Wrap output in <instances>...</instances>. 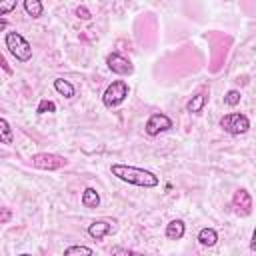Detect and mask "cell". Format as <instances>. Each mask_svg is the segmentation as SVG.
Here are the masks:
<instances>
[{
    "label": "cell",
    "mask_w": 256,
    "mask_h": 256,
    "mask_svg": "<svg viewBox=\"0 0 256 256\" xmlns=\"http://www.w3.org/2000/svg\"><path fill=\"white\" fill-rule=\"evenodd\" d=\"M80 202H82V206H84V208H88V210L98 208V206H100V194H98V190H96V188H92V186L84 188Z\"/></svg>",
    "instance_id": "obj_12"
},
{
    "label": "cell",
    "mask_w": 256,
    "mask_h": 256,
    "mask_svg": "<svg viewBox=\"0 0 256 256\" xmlns=\"http://www.w3.org/2000/svg\"><path fill=\"white\" fill-rule=\"evenodd\" d=\"M54 90L60 96H64V98H74V94H76V88L72 86V82L70 80H64V78H56L54 80Z\"/></svg>",
    "instance_id": "obj_14"
},
{
    "label": "cell",
    "mask_w": 256,
    "mask_h": 256,
    "mask_svg": "<svg viewBox=\"0 0 256 256\" xmlns=\"http://www.w3.org/2000/svg\"><path fill=\"white\" fill-rule=\"evenodd\" d=\"M0 142L10 146L14 142V132H12V126L6 118H0Z\"/></svg>",
    "instance_id": "obj_16"
},
{
    "label": "cell",
    "mask_w": 256,
    "mask_h": 256,
    "mask_svg": "<svg viewBox=\"0 0 256 256\" xmlns=\"http://www.w3.org/2000/svg\"><path fill=\"white\" fill-rule=\"evenodd\" d=\"M250 250L256 252V228L252 230V236H250Z\"/></svg>",
    "instance_id": "obj_23"
},
{
    "label": "cell",
    "mask_w": 256,
    "mask_h": 256,
    "mask_svg": "<svg viewBox=\"0 0 256 256\" xmlns=\"http://www.w3.org/2000/svg\"><path fill=\"white\" fill-rule=\"evenodd\" d=\"M4 46L6 50L18 60V62H30L32 60V44L16 30H10L4 34Z\"/></svg>",
    "instance_id": "obj_2"
},
{
    "label": "cell",
    "mask_w": 256,
    "mask_h": 256,
    "mask_svg": "<svg viewBox=\"0 0 256 256\" xmlns=\"http://www.w3.org/2000/svg\"><path fill=\"white\" fill-rule=\"evenodd\" d=\"M232 210L240 218H246L252 214V196L246 188H238L232 194Z\"/></svg>",
    "instance_id": "obj_7"
},
{
    "label": "cell",
    "mask_w": 256,
    "mask_h": 256,
    "mask_svg": "<svg viewBox=\"0 0 256 256\" xmlns=\"http://www.w3.org/2000/svg\"><path fill=\"white\" fill-rule=\"evenodd\" d=\"M76 16H78L80 20H90V18H92V12H90L86 6H78V8H76Z\"/></svg>",
    "instance_id": "obj_21"
},
{
    "label": "cell",
    "mask_w": 256,
    "mask_h": 256,
    "mask_svg": "<svg viewBox=\"0 0 256 256\" xmlns=\"http://www.w3.org/2000/svg\"><path fill=\"white\" fill-rule=\"evenodd\" d=\"M16 4L18 0H0V16H6L12 10H16Z\"/></svg>",
    "instance_id": "obj_20"
},
{
    "label": "cell",
    "mask_w": 256,
    "mask_h": 256,
    "mask_svg": "<svg viewBox=\"0 0 256 256\" xmlns=\"http://www.w3.org/2000/svg\"><path fill=\"white\" fill-rule=\"evenodd\" d=\"M2 66H4V70H6L8 74H12V70H10V66H8V62H6L4 58H2Z\"/></svg>",
    "instance_id": "obj_25"
},
{
    "label": "cell",
    "mask_w": 256,
    "mask_h": 256,
    "mask_svg": "<svg viewBox=\"0 0 256 256\" xmlns=\"http://www.w3.org/2000/svg\"><path fill=\"white\" fill-rule=\"evenodd\" d=\"M106 66H108L114 74H118V76H130V74L134 72L132 62H130L126 56H122L120 52H110V54L106 56Z\"/></svg>",
    "instance_id": "obj_8"
},
{
    "label": "cell",
    "mask_w": 256,
    "mask_h": 256,
    "mask_svg": "<svg viewBox=\"0 0 256 256\" xmlns=\"http://www.w3.org/2000/svg\"><path fill=\"white\" fill-rule=\"evenodd\" d=\"M128 94H130L128 82H124V80H114V82H110V84L106 86V90H104V94H102V104H104L106 108H116V106H120V104L128 98Z\"/></svg>",
    "instance_id": "obj_4"
},
{
    "label": "cell",
    "mask_w": 256,
    "mask_h": 256,
    "mask_svg": "<svg viewBox=\"0 0 256 256\" xmlns=\"http://www.w3.org/2000/svg\"><path fill=\"white\" fill-rule=\"evenodd\" d=\"M110 254H132V250H124V248H112Z\"/></svg>",
    "instance_id": "obj_24"
},
{
    "label": "cell",
    "mask_w": 256,
    "mask_h": 256,
    "mask_svg": "<svg viewBox=\"0 0 256 256\" xmlns=\"http://www.w3.org/2000/svg\"><path fill=\"white\" fill-rule=\"evenodd\" d=\"M86 232H88L90 238L102 240V238H106L108 234L116 232V222H110V220H94V222L88 224Z\"/></svg>",
    "instance_id": "obj_9"
},
{
    "label": "cell",
    "mask_w": 256,
    "mask_h": 256,
    "mask_svg": "<svg viewBox=\"0 0 256 256\" xmlns=\"http://www.w3.org/2000/svg\"><path fill=\"white\" fill-rule=\"evenodd\" d=\"M10 216H12V212H10V208H8V206H4V208H2V216H0V224H8V220H10Z\"/></svg>",
    "instance_id": "obj_22"
},
{
    "label": "cell",
    "mask_w": 256,
    "mask_h": 256,
    "mask_svg": "<svg viewBox=\"0 0 256 256\" xmlns=\"http://www.w3.org/2000/svg\"><path fill=\"white\" fill-rule=\"evenodd\" d=\"M184 234H186V224H184V220H180V218L170 220V222L166 224V228H164V236H166L168 240H182Z\"/></svg>",
    "instance_id": "obj_10"
},
{
    "label": "cell",
    "mask_w": 256,
    "mask_h": 256,
    "mask_svg": "<svg viewBox=\"0 0 256 256\" xmlns=\"http://www.w3.org/2000/svg\"><path fill=\"white\" fill-rule=\"evenodd\" d=\"M52 112H56V104L52 102V100H40L38 102V106H36V114H52Z\"/></svg>",
    "instance_id": "obj_18"
},
{
    "label": "cell",
    "mask_w": 256,
    "mask_h": 256,
    "mask_svg": "<svg viewBox=\"0 0 256 256\" xmlns=\"http://www.w3.org/2000/svg\"><path fill=\"white\" fill-rule=\"evenodd\" d=\"M172 126L174 124H172V118L170 116H166L164 112H154V114L148 116V120L144 124V132L148 136H158L162 132H168Z\"/></svg>",
    "instance_id": "obj_6"
},
{
    "label": "cell",
    "mask_w": 256,
    "mask_h": 256,
    "mask_svg": "<svg viewBox=\"0 0 256 256\" xmlns=\"http://www.w3.org/2000/svg\"><path fill=\"white\" fill-rule=\"evenodd\" d=\"M30 164L38 170H48V172H54V170H60L68 164V160L60 154H54V152H38V154H32L30 156Z\"/></svg>",
    "instance_id": "obj_5"
},
{
    "label": "cell",
    "mask_w": 256,
    "mask_h": 256,
    "mask_svg": "<svg viewBox=\"0 0 256 256\" xmlns=\"http://www.w3.org/2000/svg\"><path fill=\"white\" fill-rule=\"evenodd\" d=\"M112 176H116L118 180L132 184V186H140V188H156L160 184V178L146 168H138V166H130V164H122L116 162L110 166Z\"/></svg>",
    "instance_id": "obj_1"
},
{
    "label": "cell",
    "mask_w": 256,
    "mask_h": 256,
    "mask_svg": "<svg viewBox=\"0 0 256 256\" xmlns=\"http://www.w3.org/2000/svg\"><path fill=\"white\" fill-rule=\"evenodd\" d=\"M72 254H86V256H90L92 248H88V246H68L64 250V256H72Z\"/></svg>",
    "instance_id": "obj_19"
},
{
    "label": "cell",
    "mask_w": 256,
    "mask_h": 256,
    "mask_svg": "<svg viewBox=\"0 0 256 256\" xmlns=\"http://www.w3.org/2000/svg\"><path fill=\"white\" fill-rule=\"evenodd\" d=\"M218 126L230 136H240L250 130V118L242 112H230L218 120Z\"/></svg>",
    "instance_id": "obj_3"
},
{
    "label": "cell",
    "mask_w": 256,
    "mask_h": 256,
    "mask_svg": "<svg viewBox=\"0 0 256 256\" xmlns=\"http://www.w3.org/2000/svg\"><path fill=\"white\" fill-rule=\"evenodd\" d=\"M240 100H242V94H240V90H236V88H232V90H228V92L224 94V104H226V106H238Z\"/></svg>",
    "instance_id": "obj_17"
},
{
    "label": "cell",
    "mask_w": 256,
    "mask_h": 256,
    "mask_svg": "<svg viewBox=\"0 0 256 256\" xmlns=\"http://www.w3.org/2000/svg\"><path fill=\"white\" fill-rule=\"evenodd\" d=\"M208 92H198V94H194L188 102H186V112H190V114H200L202 110H204V106L208 104Z\"/></svg>",
    "instance_id": "obj_11"
},
{
    "label": "cell",
    "mask_w": 256,
    "mask_h": 256,
    "mask_svg": "<svg viewBox=\"0 0 256 256\" xmlns=\"http://www.w3.org/2000/svg\"><path fill=\"white\" fill-rule=\"evenodd\" d=\"M22 6H24V12H26L30 18H40V16L44 14V4H42V0H24Z\"/></svg>",
    "instance_id": "obj_15"
},
{
    "label": "cell",
    "mask_w": 256,
    "mask_h": 256,
    "mask_svg": "<svg viewBox=\"0 0 256 256\" xmlns=\"http://www.w3.org/2000/svg\"><path fill=\"white\" fill-rule=\"evenodd\" d=\"M196 240H198L202 246L212 248V246H216V242H218V232H216L214 228H210V226H204V228L198 230Z\"/></svg>",
    "instance_id": "obj_13"
}]
</instances>
